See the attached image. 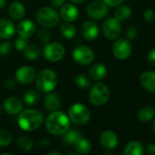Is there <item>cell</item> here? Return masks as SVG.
<instances>
[{"mask_svg":"<svg viewBox=\"0 0 155 155\" xmlns=\"http://www.w3.org/2000/svg\"><path fill=\"white\" fill-rule=\"evenodd\" d=\"M16 28L14 23L6 18H0V38L4 40L10 39L15 34Z\"/></svg>","mask_w":155,"mask_h":155,"instance_id":"obj_17","label":"cell"},{"mask_svg":"<svg viewBox=\"0 0 155 155\" xmlns=\"http://www.w3.org/2000/svg\"><path fill=\"white\" fill-rule=\"evenodd\" d=\"M104 35L109 40H116L119 38L122 32L121 22L115 17L106 18L102 25Z\"/></svg>","mask_w":155,"mask_h":155,"instance_id":"obj_9","label":"cell"},{"mask_svg":"<svg viewBox=\"0 0 155 155\" xmlns=\"http://www.w3.org/2000/svg\"><path fill=\"white\" fill-rule=\"evenodd\" d=\"M45 127L47 131L54 136L63 135L70 129V119L63 112L54 111L47 116Z\"/></svg>","mask_w":155,"mask_h":155,"instance_id":"obj_1","label":"cell"},{"mask_svg":"<svg viewBox=\"0 0 155 155\" xmlns=\"http://www.w3.org/2000/svg\"><path fill=\"white\" fill-rule=\"evenodd\" d=\"M36 78L35 70L29 65H22L15 72V80L22 84H32Z\"/></svg>","mask_w":155,"mask_h":155,"instance_id":"obj_12","label":"cell"},{"mask_svg":"<svg viewBox=\"0 0 155 155\" xmlns=\"http://www.w3.org/2000/svg\"><path fill=\"white\" fill-rule=\"evenodd\" d=\"M35 31H36V25L35 22L30 19L22 20L17 25V27H16V32L18 35L26 39L33 36Z\"/></svg>","mask_w":155,"mask_h":155,"instance_id":"obj_15","label":"cell"},{"mask_svg":"<svg viewBox=\"0 0 155 155\" xmlns=\"http://www.w3.org/2000/svg\"><path fill=\"white\" fill-rule=\"evenodd\" d=\"M23 100L25 104H27L29 106H34L36 104H38V102L40 101V94L37 91L31 89V90L26 91L24 94Z\"/></svg>","mask_w":155,"mask_h":155,"instance_id":"obj_29","label":"cell"},{"mask_svg":"<svg viewBox=\"0 0 155 155\" xmlns=\"http://www.w3.org/2000/svg\"><path fill=\"white\" fill-rule=\"evenodd\" d=\"M46 155H61L58 152H56V151H51V152H49Z\"/></svg>","mask_w":155,"mask_h":155,"instance_id":"obj_47","label":"cell"},{"mask_svg":"<svg viewBox=\"0 0 155 155\" xmlns=\"http://www.w3.org/2000/svg\"><path fill=\"white\" fill-rule=\"evenodd\" d=\"M35 84L40 92L48 94L54 90L58 84L56 73L52 69H43L35 78Z\"/></svg>","mask_w":155,"mask_h":155,"instance_id":"obj_4","label":"cell"},{"mask_svg":"<svg viewBox=\"0 0 155 155\" xmlns=\"http://www.w3.org/2000/svg\"><path fill=\"white\" fill-rule=\"evenodd\" d=\"M66 0H50V4L54 8H57V7H62L64 4H65Z\"/></svg>","mask_w":155,"mask_h":155,"instance_id":"obj_42","label":"cell"},{"mask_svg":"<svg viewBox=\"0 0 155 155\" xmlns=\"http://www.w3.org/2000/svg\"><path fill=\"white\" fill-rule=\"evenodd\" d=\"M99 141H100L101 145L104 149L113 150L118 144V136L114 132L107 130L101 134Z\"/></svg>","mask_w":155,"mask_h":155,"instance_id":"obj_16","label":"cell"},{"mask_svg":"<svg viewBox=\"0 0 155 155\" xmlns=\"http://www.w3.org/2000/svg\"><path fill=\"white\" fill-rule=\"evenodd\" d=\"M110 98V90L104 83L94 84L89 92V100L95 106L104 105Z\"/></svg>","mask_w":155,"mask_h":155,"instance_id":"obj_5","label":"cell"},{"mask_svg":"<svg viewBox=\"0 0 155 155\" xmlns=\"http://www.w3.org/2000/svg\"><path fill=\"white\" fill-rule=\"evenodd\" d=\"M44 104H45V107L50 111V112H54L56 111L60 105H61V99H60V96L55 94V93H53V92H50L48 93L45 97V100H44Z\"/></svg>","mask_w":155,"mask_h":155,"instance_id":"obj_22","label":"cell"},{"mask_svg":"<svg viewBox=\"0 0 155 155\" xmlns=\"http://www.w3.org/2000/svg\"><path fill=\"white\" fill-rule=\"evenodd\" d=\"M41 48L38 45L36 44H28L27 46L25 48L24 52V55L25 57L29 60V61H34L35 59H37L40 54H41Z\"/></svg>","mask_w":155,"mask_h":155,"instance_id":"obj_24","label":"cell"},{"mask_svg":"<svg viewBox=\"0 0 155 155\" xmlns=\"http://www.w3.org/2000/svg\"><path fill=\"white\" fill-rule=\"evenodd\" d=\"M9 16L15 21H21L25 15V7L21 2H14L8 7Z\"/></svg>","mask_w":155,"mask_h":155,"instance_id":"obj_21","label":"cell"},{"mask_svg":"<svg viewBox=\"0 0 155 155\" xmlns=\"http://www.w3.org/2000/svg\"><path fill=\"white\" fill-rule=\"evenodd\" d=\"M43 114L39 110L27 109L19 114L17 123L19 127L25 132H33L43 124Z\"/></svg>","mask_w":155,"mask_h":155,"instance_id":"obj_2","label":"cell"},{"mask_svg":"<svg viewBox=\"0 0 155 155\" xmlns=\"http://www.w3.org/2000/svg\"><path fill=\"white\" fill-rule=\"evenodd\" d=\"M141 85L148 92L155 93V71H145L140 75Z\"/></svg>","mask_w":155,"mask_h":155,"instance_id":"obj_19","label":"cell"},{"mask_svg":"<svg viewBox=\"0 0 155 155\" xmlns=\"http://www.w3.org/2000/svg\"><path fill=\"white\" fill-rule=\"evenodd\" d=\"M60 32L61 35L66 39H73L76 36L77 34L76 27L72 23H68V22H64L61 25Z\"/></svg>","mask_w":155,"mask_h":155,"instance_id":"obj_27","label":"cell"},{"mask_svg":"<svg viewBox=\"0 0 155 155\" xmlns=\"http://www.w3.org/2000/svg\"><path fill=\"white\" fill-rule=\"evenodd\" d=\"M28 45V41L26 38L21 37V36H17L15 40V47L17 51L22 52L25 50V48Z\"/></svg>","mask_w":155,"mask_h":155,"instance_id":"obj_36","label":"cell"},{"mask_svg":"<svg viewBox=\"0 0 155 155\" xmlns=\"http://www.w3.org/2000/svg\"><path fill=\"white\" fill-rule=\"evenodd\" d=\"M37 37L41 43L47 44V43H49V41L51 39V33L49 32V30L47 28L43 27L37 31Z\"/></svg>","mask_w":155,"mask_h":155,"instance_id":"obj_34","label":"cell"},{"mask_svg":"<svg viewBox=\"0 0 155 155\" xmlns=\"http://www.w3.org/2000/svg\"><path fill=\"white\" fill-rule=\"evenodd\" d=\"M4 109L7 114H11V115H15V114H18L21 113V111L23 109V104L20 99L11 96L5 100Z\"/></svg>","mask_w":155,"mask_h":155,"instance_id":"obj_18","label":"cell"},{"mask_svg":"<svg viewBox=\"0 0 155 155\" xmlns=\"http://www.w3.org/2000/svg\"><path fill=\"white\" fill-rule=\"evenodd\" d=\"M146 153L148 155H155V144L150 143L146 147Z\"/></svg>","mask_w":155,"mask_h":155,"instance_id":"obj_43","label":"cell"},{"mask_svg":"<svg viewBox=\"0 0 155 155\" xmlns=\"http://www.w3.org/2000/svg\"><path fill=\"white\" fill-rule=\"evenodd\" d=\"M37 145L39 146V147H46V146H48L49 145V142L47 141V140H40L38 143H37Z\"/></svg>","mask_w":155,"mask_h":155,"instance_id":"obj_44","label":"cell"},{"mask_svg":"<svg viewBox=\"0 0 155 155\" xmlns=\"http://www.w3.org/2000/svg\"><path fill=\"white\" fill-rule=\"evenodd\" d=\"M59 13L51 6H42L35 13L36 22L45 28H53L60 23Z\"/></svg>","mask_w":155,"mask_h":155,"instance_id":"obj_3","label":"cell"},{"mask_svg":"<svg viewBox=\"0 0 155 155\" xmlns=\"http://www.w3.org/2000/svg\"><path fill=\"white\" fill-rule=\"evenodd\" d=\"M72 4H74V5H77V4H82L84 2H85L86 0H69Z\"/></svg>","mask_w":155,"mask_h":155,"instance_id":"obj_45","label":"cell"},{"mask_svg":"<svg viewBox=\"0 0 155 155\" xmlns=\"http://www.w3.org/2000/svg\"><path fill=\"white\" fill-rule=\"evenodd\" d=\"M138 35V31L135 27H129L127 30H126V37L127 39L130 41V40H133V39H135Z\"/></svg>","mask_w":155,"mask_h":155,"instance_id":"obj_38","label":"cell"},{"mask_svg":"<svg viewBox=\"0 0 155 155\" xmlns=\"http://www.w3.org/2000/svg\"><path fill=\"white\" fill-rule=\"evenodd\" d=\"M143 18L148 24H153L155 20V13L152 9H146L143 12Z\"/></svg>","mask_w":155,"mask_h":155,"instance_id":"obj_37","label":"cell"},{"mask_svg":"<svg viewBox=\"0 0 155 155\" xmlns=\"http://www.w3.org/2000/svg\"><path fill=\"white\" fill-rule=\"evenodd\" d=\"M1 155H11L10 153H3V154H1Z\"/></svg>","mask_w":155,"mask_h":155,"instance_id":"obj_51","label":"cell"},{"mask_svg":"<svg viewBox=\"0 0 155 155\" xmlns=\"http://www.w3.org/2000/svg\"><path fill=\"white\" fill-rule=\"evenodd\" d=\"M74 145L76 152L80 154H87L92 150V143L86 138H79Z\"/></svg>","mask_w":155,"mask_h":155,"instance_id":"obj_28","label":"cell"},{"mask_svg":"<svg viewBox=\"0 0 155 155\" xmlns=\"http://www.w3.org/2000/svg\"><path fill=\"white\" fill-rule=\"evenodd\" d=\"M67 155H80V154H77V153H69V154Z\"/></svg>","mask_w":155,"mask_h":155,"instance_id":"obj_50","label":"cell"},{"mask_svg":"<svg viewBox=\"0 0 155 155\" xmlns=\"http://www.w3.org/2000/svg\"><path fill=\"white\" fill-rule=\"evenodd\" d=\"M44 56L45 58L51 62V63H56L61 61L64 54H65V48L64 45L57 42H51L45 44L44 50Z\"/></svg>","mask_w":155,"mask_h":155,"instance_id":"obj_7","label":"cell"},{"mask_svg":"<svg viewBox=\"0 0 155 155\" xmlns=\"http://www.w3.org/2000/svg\"><path fill=\"white\" fill-rule=\"evenodd\" d=\"M0 114H1V107H0Z\"/></svg>","mask_w":155,"mask_h":155,"instance_id":"obj_52","label":"cell"},{"mask_svg":"<svg viewBox=\"0 0 155 155\" xmlns=\"http://www.w3.org/2000/svg\"><path fill=\"white\" fill-rule=\"evenodd\" d=\"M16 80H15L14 78H7L5 81V84H4V86L5 89L7 90H13L16 87Z\"/></svg>","mask_w":155,"mask_h":155,"instance_id":"obj_39","label":"cell"},{"mask_svg":"<svg viewBox=\"0 0 155 155\" xmlns=\"http://www.w3.org/2000/svg\"><path fill=\"white\" fill-rule=\"evenodd\" d=\"M147 60H148V62L152 65L155 66V47L152 48L148 52V54H147Z\"/></svg>","mask_w":155,"mask_h":155,"instance_id":"obj_41","label":"cell"},{"mask_svg":"<svg viewBox=\"0 0 155 155\" xmlns=\"http://www.w3.org/2000/svg\"><path fill=\"white\" fill-rule=\"evenodd\" d=\"M103 2H104L108 6L111 7H117L120 5H122L124 3V0H102Z\"/></svg>","mask_w":155,"mask_h":155,"instance_id":"obj_40","label":"cell"},{"mask_svg":"<svg viewBox=\"0 0 155 155\" xmlns=\"http://www.w3.org/2000/svg\"><path fill=\"white\" fill-rule=\"evenodd\" d=\"M72 56L74 60L81 65H89L94 60V51L89 46L84 45L76 46L72 53Z\"/></svg>","mask_w":155,"mask_h":155,"instance_id":"obj_10","label":"cell"},{"mask_svg":"<svg viewBox=\"0 0 155 155\" xmlns=\"http://www.w3.org/2000/svg\"><path fill=\"white\" fill-rule=\"evenodd\" d=\"M143 145L138 141L129 142L124 150V155H143L144 153Z\"/></svg>","mask_w":155,"mask_h":155,"instance_id":"obj_23","label":"cell"},{"mask_svg":"<svg viewBox=\"0 0 155 155\" xmlns=\"http://www.w3.org/2000/svg\"><path fill=\"white\" fill-rule=\"evenodd\" d=\"M133 46L128 39L118 38L114 41L112 46V52L114 57L118 60H126L132 54Z\"/></svg>","mask_w":155,"mask_h":155,"instance_id":"obj_8","label":"cell"},{"mask_svg":"<svg viewBox=\"0 0 155 155\" xmlns=\"http://www.w3.org/2000/svg\"><path fill=\"white\" fill-rule=\"evenodd\" d=\"M82 36L87 41H93L99 35V26L94 20H87L84 22L81 26Z\"/></svg>","mask_w":155,"mask_h":155,"instance_id":"obj_13","label":"cell"},{"mask_svg":"<svg viewBox=\"0 0 155 155\" xmlns=\"http://www.w3.org/2000/svg\"><path fill=\"white\" fill-rule=\"evenodd\" d=\"M81 138V134L76 129H69L64 134H63V141L64 143L73 145L76 143V141Z\"/></svg>","mask_w":155,"mask_h":155,"instance_id":"obj_30","label":"cell"},{"mask_svg":"<svg viewBox=\"0 0 155 155\" xmlns=\"http://www.w3.org/2000/svg\"><path fill=\"white\" fill-rule=\"evenodd\" d=\"M68 117L73 123L82 125L87 124L90 121L91 113L84 104L76 103L69 108Z\"/></svg>","mask_w":155,"mask_h":155,"instance_id":"obj_6","label":"cell"},{"mask_svg":"<svg viewBox=\"0 0 155 155\" xmlns=\"http://www.w3.org/2000/svg\"><path fill=\"white\" fill-rule=\"evenodd\" d=\"M18 143V145L19 147L25 151V152H29L33 149V146H34V142L32 139L28 138V137H25V136H22L18 139L17 141Z\"/></svg>","mask_w":155,"mask_h":155,"instance_id":"obj_33","label":"cell"},{"mask_svg":"<svg viewBox=\"0 0 155 155\" xmlns=\"http://www.w3.org/2000/svg\"><path fill=\"white\" fill-rule=\"evenodd\" d=\"M13 142V135L6 130H0V146H8Z\"/></svg>","mask_w":155,"mask_h":155,"instance_id":"obj_31","label":"cell"},{"mask_svg":"<svg viewBox=\"0 0 155 155\" xmlns=\"http://www.w3.org/2000/svg\"><path fill=\"white\" fill-rule=\"evenodd\" d=\"M59 15H60V17L64 22L72 23V22H74L78 18L79 9L74 4H72V3L64 4L60 8Z\"/></svg>","mask_w":155,"mask_h":155,"instance_id":"obj_14","label":"cell"},{"mask_svg":"<svg viewBox=\"0 0 155 155\" xmlns=\"http://www.w3.org/2000/svg\"><path fill=\"white\" fill-rule=\"evenodd\" d=\"M107 74V67L103 63H95L89 69V77L94 81H100Z\"/></svg>","mask_w":155,"mask_h":155,"instance_id":"obj_20","label":"cell"},{"mask_svg":"<svg viewBox=\"0 0 155 155\" xmlns=\"http://www.w3.org/2000/svg\"><path fill=\"white\" fill-rule=\"evenodd\" d=\"M86 13L92 19L101 20L108 15L109 6L103 1L95 0L87 5Z\"/></svg>","mask_w":155,"mask_h":155,"instance_id":"obj_11","label":"cell"},{"mask_svg":"<svg viewBox=\"0 0 155 155\" xmlns=\"http://www.w3.org/2000/svg\"><path fill=\"white\" fill-rule=\"evenodd\" d=\"M104 155H114L113 153H111V152H107L106 153H104Z\"/></svg>","mask_w":155,"mask_h":155,"instance_id":"obj_48","label":"cell"},{"mask_svg":"<svg viewBox=\"0 0 155 155\" xmlns=\"http://www.w3.org/2000/svg\"><path fill=\"white\" fill-rule=\"evenodd\" d=\"M5 5H6L5 0H0V10L4 9L5 7Z\"/></svg>","mask_w":155,"mask_h":155,"instance_id":"obj_46","label":"cell"},{"mask_svg":"<svg viewBox=\"0 0 155 155\" xmlns=\"http://www.w3.org/2000/svg\"><path fill=\"white\" fill-rule=\"evenodd\" d=\"M75 84L81 89H88L91 87V81L84 74H78L75 77Z\"/></svg>","mask_w":155,"mask_h":155,"instance_id":"obj_32","label":"cell"},{"mask_svg":"<svg viewBox=\"0 0 155 155\" xmlns=\"http://www.w3.org/2000/svg\"><path fill=\"white\" fill-rule=\"evenodd\" d=\"M12 45L7 42L4 41L0 43V56L2 57H6L12 53Z\"/></svg>","mask_w":155,"mask_h":155,"instance_id":"obj_35","label":"cell"},{"mask_svg":"<svg viewBox=\"0 0 155 155\" xmlns=\"http://www.w3.org/2000/svg\"><path fill=\"white\" fill-rule=\"evenodd\" d=\"M155 116V110L153 107L144 106L141 108L137 113V117L142 123H148L152 121Z\"/></svg>","mask_w":155,"mask_h":155,"instance_id":"obj_25","label":"cell"},{"mask_svg":"<svg viewBox=\"0 0 155 155\" xmlns=\"http://www.w3.org/2000/svg\"><path fill=\"white\" fill-rule=\"evenodd\" d=\"M132 8L129 5H120L119 6L116 7L115 11H114V17L116 19H118L120 22L121 21H125L128 18H130V16L132 15Z\"/></svg>","mask_w":155,"mask_h":155,"instance_id":"obj_26","label":"cell"},{"mask_svg":"<svg viewBox=\"0 0 155 155\" xmlns=\"http://www.w3.org/2000/svg\"><path fill=\"white\" fill-rule=\"evenodd\" d=\"M153 130L155 131V118L154 120H153Z\"/></svg>","mask_w":155,"mask_h":155,"instance_id":"obj_49","label":"cell"}]
</instances>
